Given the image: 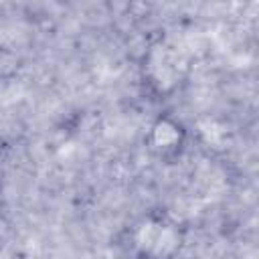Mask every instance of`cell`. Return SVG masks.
I'll list each match as a JSON object with an SVG mask.
<instances>
[{
  "instance_id": "2",
  "label": "cell",
  "mask_w": 259,
  "mask_h": 259,
  "mask_svg": "<svg viewBox=\"0 0 259 259\" xmlns=\"http://www.w3.org/2000/svg\"><path fill=\"white\" fill-rule=\"evenodd\" d=\"M144 142H146L148 152L156 160H160L164 164H174L182 158V154L186 150L188 130L182 123V119L164 111L150 123Z\"/></svg>"
},
{
  "instance_id": "1",
  "label": "cell",
  "mask_w": 259,
  "mask_h": 259,
  "mask_svg": "<svg viewBox=\"0 0 259 259\" xmlns=\"http://www.w3.org/2000/svg\"><path fill=\"white\" fill-rule=\"evenodd\" d=\"M182 245V225L162 210L146 214L130 237V249L136 259H176Z\"/></svg>"
},
{
  "instance_id": "3",
  "label": "cell",
  "mask_w": 259,
  "mask_h": 259,
  "mask_svg": "<svg viewBox=\"0 0 259 259\" xmlns=\"http://www.w3.org/2000/svg\"><path fill=\"white\" fill-rule=\"evenodd\" d=\"M16 69H18V59H16V55H14L12 51L0 47V79L14 75Z\"/></svg>"
}]
</instances>
